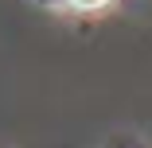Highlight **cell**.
Instances as JSON below:
<instances>
[{"label": "cell", "instance_id": "obj_1", "mask_svg": "<svg viewBox=\"0 0 152 148\" xmlns=\"http://www.w3.org/2000/svg\"><path fill=\"white\" fill-rule=\"evenodd\" d=\"M70 8H78V12H102L105 4H113V0H66Z\"/></svg>", "mask_w": 152, "mask_h": 148}]
</instances>
